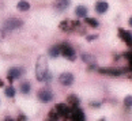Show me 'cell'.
Instances as JSON below:
<instances>
[{
    "instance_id": "ba28073f",
    "label": "cell",
    "mask_w": 132,
    "mask_h": 121,
    "mask_svg": "<svg viewBox=\"0 0 132 121\" xmlns=\"http://www.w3.org/2000/svg\"><path fill=\"white\" fill-rule=\"evenodd\" d=\"M75 14H76L78 18H86V15H87V8L83 7V6H79V7H76Z\"/></svg>"
},
{
    "instance_id": "5b68a950",
    "label": "cell",
    "mask_w": 132,
    "mask_h": 121,
    "mask_svg": "<svg viewBox=\"0 0 132 121\" xmlns=\"http://www.w3.org/2000/svg\"><path fill=\"white\" fill-rule=\"evenodd\" d=\"M22 25H23V22L19 21V19H8L7 22H4V29L6 30H14V29H18Z\"/></svg>"
},
{
    "instance_id": "5bb4252c",
    "label": "cell",
    "mask_w": 132,
    "mask_h": 121,
    "mask_svg": "<svg viewBox=\"0 0 132 121\" xmlns=\"http://www.w3.org/2000/svg\"><path fill=\"white\" fill-rule=\"evenodd\" d=\"M6 95L10 97V98H12V97L15 95V89H14L12 86H8L7 89H6Z\"/></svg>"
},
{
    "instance_id": "6da1fadb",
    "label": "cell",
    "mask_w": 132,
    "mask_h": 121,
    "mask_svg": "<svg viewBox=\"0 0 132 121\" xmlns=\"http://www.w3.org/2000/svg\"><path fill=\"white\" fill-rule=\"evenodd\" d=\"M48 61H46V57L45 56H40L37 60V64H36V78L38 82H44L45 80V76L48 74Z\"/></svg>"
},
{
    "instance_id": "7c38bea8",
    "label": "cell",
    "mask_w": 132,
    "mask_h": 121,
    "mask_svg": "<svg viewBox=\"0 0 132 121\" xmlns=\"http://www.w3.org/2000/svg\"><path fill=\"white\" fill-rule=\"evenodd\" d=\"M49 55L52 57H57L59 55H60V48H59V46H52L49 49Z\"/></svg>"
},
{
    "instance_id": "4fadbf2b",
    "label": "cell",
    "mask_w": 132,
    "mask_h": 121,
    "mask_svg": "<svg viewBox=\"0 0 132 121\" xmlns=\"http://www.w3.org/2000/svg\"><path fill=\"white\" fill-rule=\"evenodd\" d=\"M21 91L23 94H29V91H30V84H29V82H23L21 84Z\"/></svg>"
},
{
    "instance_id": "d6986e66",
    "label": "cell",
    "mask_w": 132,
    "mask_h": 121,
    "mask_svg": "<svg viewBox=\"0 0 132 121\" xmlns=\"http://www.w3.org/2000/svg\"><path fill=\"white\" fill-rule=\"evenodd\" d=\"M2 36H3V34H2V31H0V40H2Z\"/></svg>"
},
{
    "instance_id": "2e32d148",
    "label": "cell",
    "mask_w": 132,
    "mask_h": 121,
    "mask_svg": "<svg viewBox=\"0 0 132 121\" xmlns=\"http://www.w3.org/2000/svg\"><path fill=\"white\" fill-rule=\"evenodd\" d=\"M124 103L128 106V108H131V105H132V97H131V95H128V97L124 99Z\"/></svg>"
},
{
    "instance_id": "8992f818",
    "label": "cell",
    "mask_w": 132,
    "mask_h": 121,
    "mask_svg": "<svg viewBox=\"0 0 132 121\" xmlns=\"http://www.w3.org/2000/svg\"><path fill=\"white\" fill-rule=\"evenodd\" d=\"M23 74V70L22 68H18V67H14V68H11L8 71V76L11 79H19Z\"/></svg>"
},
{
    "instance_id": "9a60e30c",
    "label": "cell",
    "mask_w": 132,
    "mask_h": 121,
    "mask_svg": "<svg viewBox=\"0 0 132 121\" xmlns=\"http://www.w3.org/2000/svg\"><path fill=\"white\" fill-rule=\"evenodd\" d=\"M82 57H83V60H85L86 63H94L95 61V59L93 56H90V55H83Z\"/></svg>"
},
{
    "instance_id": "277c9868",
    "label": "cell",
    "mask_w": 132,
    "mask_h": 121,
    "mask_svg": "<svg viewBox=\"0 0 132 121\" xmlns=\"http://www.w3.org/2000/svg\"><path fill=\"white\" fill-rule=\"evenodd\" d=\"M59 80H60V83L63 86H71L72 82H74V75L70 74V72H64V74L59 76Z\"/></svg>"
},
{
    "instance_id": "30bf717a",
    "label": "cell",
    "mask_w": 132,
    "mask_h": 121,
    "mask_svg": "<svg viewBox=\"0 0 132 121\" xmlns=\"http://www.w3.org/2000/svg\"><path fill=\"white\" fill-rule=\"evenodd\" d=\"M68 4H70V0H57L56 7L57 10H65L68 7Z\"/></svg>"
},
{
    "instance_id": "8fae6325",
    "label": "cell",
    "mask_w": 132,
    "mask_h": 121,
    "mask_svg": "<svg viewBox=\"0 0 132 121\" xmlns=\"http://www.w3.org/2000/svg\"><path fill=\"white\" fill-rule=\"evenodd\" d=\"M120 36L124 38V41H125V42L131 44V33H129V31H125L124 29H120Z\"/></svg>"
},
{
    "instance_id": "52a82bcc",
    "label": "cell",
    "mask_w": 132,
    "mask_h": 121,
    "mask_svg": "<svg viewBox=\"0 0 132 121\" xmlns=\"http://www.w3.org/2000/svg\"><path fill=\"white\" fill-rule=\"evenodd\" d=\"M108 8H109V4L106 2H98L95 4V11L98 14H105L108 11Z\"/></svg>"
},
{
    "instance_id": "e0dca14e",
    "label": "cell",
    "mask_w": 132,
    "mask_h": 121,
    "mask_svg": "<svg viewBox=\"0 0 132 121\" xmlns=\"http://www.w3.org/2000/svg\"><path fill=\"white\" fill-rule=\"evenodd\" d=\"M87 22H89L91 26H98V23H97V21H93V19H87Z\"/></svg>"
},
{
    "instance_id": "ac0fdd59",
    "label": "cell",
    "mask_w": 132,
    "mask_h": 121,
    "mask_svg": "<svg viewBox=\"0 0 132 121\" xmlns=\"http://www.w3.org/2000/svg\"><path fill=\"white\" fill-rule=\"evenodd\" d=\"M87 38H89V41H93L94 38H97V36H90V37H87Z\"/></svg>"
},
{
    "instance_id": "7a4b0ae2",
    "label": "cell",
    "mask_w": 132,
    "mask_h": 121,
    "mask_svg": "<svg viewBox=\"0 0 132 121\" xmlns=\"http://www.w3.org/2000/svg\"><path fill=\"white\" fill-rule=\"evenodd\" d=\"M59 48H60V55H63L65 59H68L70 61H74L76 59L75 50H74V48H72V46L67 45V44H63V45H60Z\"/></svg>"
},
{
    "instance_id": "9c48e42d",
    "label": "cell",
    "mask_w": 132,
    "mask_h": 121,
    "mask_svg": "<svg viewBox=\"0 0 132 121\" xmlns=\"http://www.w3.org/2000/svg\"><path fill=\"white\" fill-rule=\"evenodd\" d=\"M16 7H18L19 11H29V10H30V4H29V2L21 0V2H18Z\"/></svg>"
},
{
    "instance_id": "3957f363",
    "label": "cell",
    "mask_w": 132,
    "mask_h": 121,
    "mask_svg": "<svg viewBox=\"0 0 132 121\" xmlns=\"http://www.w3.org/2000/svg\"><path fill=\"white\" fill-rule=\"evenodd\" d=\"M38 98H40V101H42V102H51V101L53 99V94H52V91L51 90H48V89H42L38 91Z\"/></svg>"
}]
</instances>
